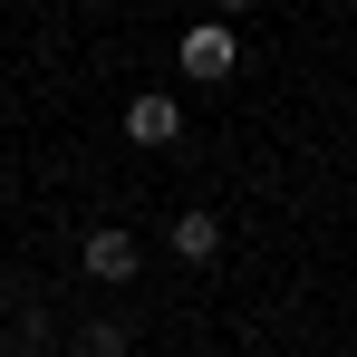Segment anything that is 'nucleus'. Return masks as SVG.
<instances>
[{
	"instance_id": "7ed1b4c3",
	"label": "nucleus",
	"mask_w": 357,
	"mask_h": 357,
	"mask_svg": "<svg viewBox=\"0 0 357 357\" xmlns=\"http://www.w3.org/2000/svg\"><path fill=\"white\" fill-rule=\"evenodd\" d=\"M87 271H97V280H107V290H116V280H135V271H145V261H135V241H126L116 222H97V232H87Z\"/></svg>"
},
{
	"instance_id": "f257e3e1",
	"label": "nucleus",
	"mask_w": 357,
	"mask_h": 357,
	"mask_svg": "<svg viewBox=\"0 0 357 357\" xmlns=\"http://www.w3.org/2000/svg\"><path fill=\"white\" fill-rule=\"evenodd\" d=\"M183 77H203V87H213V77H232L241 68V29H222V20H203V29H183Z\"/></svg>"
},
{
	"instance_id": "20e7f679",
	"label": "nucleus",
	"mask_w": 357,
	"mask_h": 357,
	"mask_svg": "<svg viewBox=\"0 0 357 357\" xmlns=\"http://www.w3.org/2000/svg\"><path fill=\"white\" fill-rule=\"evenodd\" d=\"M213 251H222V222L213 213H183L174 222V261H213Z\"/></svg>"
},
{
	"instance_id": "423d86ee",
	"label": "nucleus",
	"mask_w": 357,
	"mask_h": 357,
	"mask_svg": "<svg viewBox=\"0 0 357 357\" xmlns=\"http://www.w3.org/2000/svg\"><path fill=\"white\" fill-rule=\"evenodd\" d=\"M213 10H251V0H213Z\"/></svg>"
},
{
	"instance_id": "f03ea898",
	"label": "nucleus",
	"mask_w": 357,
	"mask_h": 357,
	"mask_svg": "<svg viewBox=\"0 0 357 357\" xmlns=\"http://www.w3.org/2000/svg\"><path fill=\"white\" fill-rule=\"evenodd\" d=\"M126 135H135V145H174L183 107H174V97H126Z\"/></svg>"
},
{
	"instance_id": "39448f33",
	"label": "nucleus",
	"mask_w": 357,
	"mask_h": 357,
	"mask_svg": "<svg viewBox=\"0 0 357 357\" xmlns=\"http://www.w3.org/2000/svg\"><path fill=\"white\" fill-rule=\"evenodd\" d=\"M87 357H126V328H116V319H97V328H87Z\"/></svg>"
}]
</instances>
